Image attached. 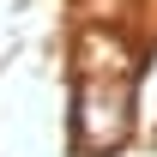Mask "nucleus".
Here are the masks:
<instances>
[{"label":"nucleus","mask_w":157,"mask_h":157,"mask_svg":"<svg viewBox=\"0 0 157 157\" xmlns=\"http://www.w3.org/2000/svg\"><path fill=\"white\" fill-rule=\"evenodd\" d=\"M133 133V78H78L73 91V151L103 157Z\"/></svg>","instance_id":"obj_1"},{"label":"nucleus","mask_w":157,"mask_h":157,"mask_svg":"<svg viewBox=\"0 0 157 157\" xmlns=\"http://www.w3.org/2000/svg\"><path fill=\"white\" fill-rule=\"evenodd\" d=\"M73 67L78 78H133V48L115 36V30H78V48H73Z\"/></svg>","instance_id":"obj_2"}]
</instances>
